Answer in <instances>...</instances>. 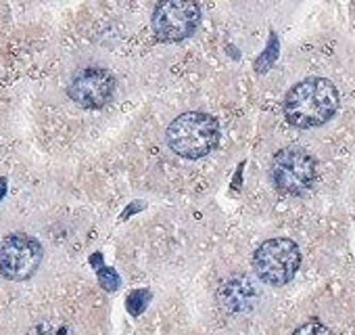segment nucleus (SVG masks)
Here are the masks:
<instances>
[{
    "instance_id": "nucleus-1",
    "label": "nucleus",
    "mask_w": 355,
    "mask_h": 335,
    "mask_svg": "<svg viewBox=\"0 0 355 335\" xmlns=\"http://www.w3.org/2000/svg\"><path fill=\"white\" fill-rule=\"evenodd\" d=\"M340 103L336 86L326 78H307L284 97V115L295 128H315L332 120Z\"/></svg>"
},
{
    "instance_id": "nucleus-2",
    "label": "nucleus",
    "mask_w": 355,
    "mask_h": 335,
    "mask_svg": "<svg viewBox=\"0 0 355 335\" xmlns=\"http://www.w3.org/2000/svg\"><path fill=\"white\" fill-rule=\"evenodd\" d=\"M165 140L175 155L187 159H199L209 155L218 147L220 124L209 113L187 111L169 124Z\"/></svg>"
},
{
    "instance_id": "nucleus-3",
    "label": "nucleus",
    "mask_w": 355,
    "mask_h": 335,
    "mask_svg": "<svg viewBox=\"0 0 355 335\" xmlns=\"http://www.w3.org/2000/svg\"><path fill=\"white\" fill-rule=\"evenodd\" d=\"M299 266H301L299 245L286 237L263 241L253 256V268L257 277L263 283L276 285V287L291 283Z\"/></svg>"
},
{
    "instance_id": "nucleus-4",
    "label": "nucleus",
    "mask_w": 355,
    "mask_h": 335,
    "mask_svg": "<svg viewBox=\"0 0 355 335\" xmlns=\"http://www.w3.org/2000/svg\"><path fill=\"white\" fill-rule=\"evenodd\" d=\"M270 179L280 193L301 195L315 181V159L303 147H286L274 155Z\"/></svg>"
},
{
    "instance_id": "nucleus-5",
    "label": "nucleus",
    "mask_w": 355,
    "mask_h": 335,
    "mask_svg": "<svg viewBox=\"0 0 355 335\" xmlns=\"http://www.w3.org/2000/svg\"><path fill=\"white\" fill-rule=\"evenodd\" d=\"M201 22V9L193 0H167L153 11V32L163 42H178L195 34Z\"/></svg>"
},
{
    "instance_id": "nucleus-6",
    "label": "nucleus",
    "mask_w": 355,
    "mask_h": 335,
    "mask_svg": "<svg viewBox=\"0 0 355 335\" xmlns=\"http://www.w3.org/2000/svg\"><path fill=\"white\" fill-rule=\"evenodd\" d=\"M42 245L38 239L15 233L0 243V275L9 281H26L40 268Z\"/></svg>"
},
{
    "instance_id": "nucleus-7",
    "label": "nucleus",
    "mask_w": 355,
    "mask_h": 335,
    "mask_svg": "<svg viewBox=\"0 0 355 335\" xmlns=\"http://www.w3.org/2000/svg\"><path fill=\"white\" fill-rule=\"evenodd\" d=\"M115 92V78L111 72L103 67H86L80 70L67 88L69 99L84 109H101L105 107Z\"/></svg>"
},
{
    "instance_id": "nucleus-8",
    "label": "nucleus",
    "mask_w": 355,
    "mask_h": 335,
    "mask_svg": "<svg viewBox=\"0 0 355 335\" xmlns=\"http://www.w3.org/2000/svg\"><path fill=\"white\" fill-rule=\"evenodd\" d=\"M218 297H220V304L224 306V310H228L232 314H241V312L253 310V306L259 300V291L251 279L239 275V277H232L222 283Z\"/></svg>"
},
{
    "instance_id": "nucleus-9",
    "label": "nucleus",
    "mask_w": 355,
    "mask_h": 335,
    "mask_svg": "<svg viewBox=\"0 0 355 335\" xmlns=\"http://www.w3.org/2000/svg\"><path fill=\"white\" fill-rule=\"evenodd\" d=\"M28 335H76V333L67 322L46 318V320H40L38 325H34Z\"/></svg>"
},
{
    "instance_id": "nucleus-10",
    "label": "nucleus",
    "mask_w": 355,
    "mask_h": 335,
    "mask_svg": "<svg viewBox=\"0 0 355 335\" xmlns=\"http://www.w3.org/2000/svg\"><path fill=\"white\" fill-rule=\"evenodd\" d=\"M148 302H150V293L146 289H136V291H132L128 295V310L134 316H138V314L144 312V308L148 306Z\"/></svg>"
},
{
    "instance_id": "nucleus-11",
    "label": "nucleus",
    "mask_w": 355,
    "mask_h": 335,
    "mask_svg": "<svg viewBox=\"0 0 355 335\" xmlns=\"http://www.w3.org/2000/svg\"><path fill=\"white\" fill-rule=\"evenodd\" d=\"M293 335H334V333L320 320H307L301 327H297L293 331Z\"/></svg>"
},
{
    "instance_id": "nucleus-12",
    "label": "nucleus",
    "mask_w": 355,
    "mask_h": 335,
    "mask_svg": "<svg viewBox=\"0 0 355 335\" xmlns=\"http://www.w3.org/2000/svg\"><path fill=\"white\" fill-rule=\"evenodd\" d=\"M276 57H278V40H276V36H272V38H270V47H268V51H266V53L257 59V63H255L257 72L268 70V67L276 61Z\"/></svg>"
},
{
    "instance_id": "nucleus-13",
    "label": "nucleus",
    "mask_w": 355,
    "mask_h": 335,
    "mask_svg": "<svg viewBox=\"0 0 355 335\" xmlns=\"http://www.w3.org/2000/svg\"><path fill=\"white\" fill-rule=\"evenodd\" d=\"M98 281H101V285H103V289H107V291H115L117 287H119V275L113 270V268H98Z\"/></svg>"
},
{
    "instance_id": "nucleus-14",
    "label": "nucleus",
    "mask_w": 355,
    "mask_h": 335,
    "mask_svg": "<svg viewBox=\"0 0 355 335\" xmlns=\"http://www.w3.org/2000/svg\"><path fill=\"white\" fill-rule=\"evenodd\" d=\"M7 195V179H0V199Z\"/></svg>"
}]
</instances>
